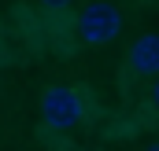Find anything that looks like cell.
Masks as SVG:
<instances>
[{
    "label": "cell",
    "instance_id": "6da1fadb",
    "mask_svg": "<svg viewBox=\"0 0 159 151\" xmlns=\"http://www.w3.org/2000/svg\"><path fill=\"white\" fill-rule=\"evenodd\" d=\"M122 33V11L111 0H93L78 15V37L85 44H111Z\"/></svg>",
    "mask_w": 159,
    "mask_h": 151
},
{
    "label": "cell",
    "instance_id": "7a4b0ae2",
    "mask_svg": "<svg viewBox=\"0 0 159 151\" xmlns=\"http://www.w3.org/2000/svg\"><path fill=\"white\" fill-rule=\"evenodd\" d=\"M41 118L48 129H74L81 118H85V103H81V92L70 85H52L44 88L41 96Z\"/></svg>",
    "mask_w": 159,
    "mask_h": 151
},
{
    "label": "cell",
    "instance_id": "3957f363",
    "mask_svg": "<svg viewBox=\"0 0 159 151\" xmlns=\"http://www.w3.org/2000/svg\"><path fill=\"white\" fill-rule=\"evenodd\" d=\"M126 59H129V70L141 77H159V33H141V37L129 44V52H126Z\"/></svg>",
    "mask_w": 159,
    "mask_h": 151
},
{
    "label": "cell",
    "instance_id": "277c9868",
    "mask_svg": "<svg viewBox=\"0 0 159 151\" xmlns=\"http://www.w3.org/2000/svg\"><path fill=\"white\" fill-rule=\"evenodd\" d=\"M67 4H70V0H41V7H44V11H63Z\"/></svg>",
    "mask_w": 159,
    "mask_h": 151
},
{
    "label": "cell",
    "instance_id": "5b68a950",
    "mask_svg": "<svg viewBox=\"0 0 159 151\" xmlns=\"http://www.w3.org/2000/svg\"><path fill=\"white\" fill-rule=\"evenodd\" d=\"M152 107L159 111V77H156V85H152Z\"/></svg>",
    "mask_w": 159,
    "mask_h": 151
},
{
    "label": "cell",
    "instance_id": "8992f818",
    "mask_svg": "<svg viewBox=\"0 0 159 151\" xmlns=\"http://www.w3.org/2000/svg\"><path fill=\"white\" fill-rule=\"evenodd\" d=\"M144 151H159V140H156V144H148V148H144Z\"/></svg>",
    "mask_w": 159,
    "mask_h": 151
}]
</instances>
